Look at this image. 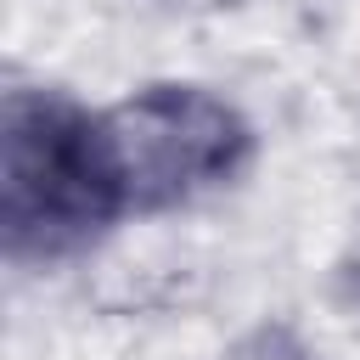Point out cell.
<instances>
[{
    "label": "cell",
    "mask_w": 360,
    "mask_h": 360,
    "mask_svg": "<svg viewBox=\"0 0 360 360\" xmlns=\"http://www.w3.org/2000/svg\"><path fill=\"white\" fill-rule=\"evenodd\" d=\"M124 208L101 112L62 90H11L0 112V225L11 259H51Z\"/></svg>",
    "instance_id": "6da1fadb"
},
{
    "label": "cell",
    "mask_w": 360,
    "mask_h": 360,
    "mask_svg": "<svg viewBox=\"0 0 360 360\" xmlns=\"http://www.w3.org/2000/svg\"><path fill=\"white\" fill-rule=\"evenodd\" d=\"M101 129L129 214L174 208L225 186L253 146L248 118L202 84H146L101 107Z\"/></svg>",
    "instance_id": "7a4b0ae2"
},
{
    "label": "cell",
    "mask_w": 360,
    "mask_h": 360,
    "mask_svg": "<svg viewBox=\"0 0 360 360\" xmlns=\"http://www.w3.org/2000/svg\"><path fill=\"white\" fill-rule=\"evenodd\" d=\"M219 360H321L309 343H298L287 326H259V332H248L242 343H231Z\"/></svg>",
    "instance_id": "3957f363"
}]
</instances>
